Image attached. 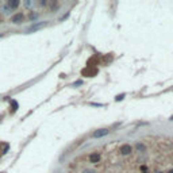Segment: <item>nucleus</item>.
<instances>
[{"mask_svg": "<svg viewBox=\"0 0 173 173\" xmlns=\"http://www.w3.org/2000/svg\"><path fill=\"white\" fill-rule=\"evenodd\" d=\"M26 21V15L23 12H18L15 14V15L11 16L10 19V23H12V24H21V23H23Z\"/></svg>", "mask_w": 173, "mask_h": 173, "instance_id": "obj_1", "label": "nucleus"}, {"mask_svg": "<svg viewBox=\"0 0 173 173\" xmlns=\"http://www.w3.org/2000/svg\"><path fill=\"white\" fill-rule=\"evenodd\" d=\"M119 153L122 155H130L132 153V146L130 143H123L119 146Z\"/></svg>", "mask_w": 173, "mask_h": 173, "instance_id": "obj_2", "label": "nucleus"}, {"mask_svg": "<svg viewBox=\"0 0 173 173\" xmlns=\"http://www.w3.org/2000/svg\"><path fill=\"white\" fill-rule=\"evenodd\" d=\"M88 161L91 164H97L100 161V154L97 152H93V153H91V154L88 155Z\"/></svg>", "mask_w": 173, "mask_h": 173, "instance_id": "obj_3", "label": "nucleus"}, {"mask_svg": "<svg viewBox=\"0 0 173 173\" xmlns=\"http://www.w3.org/2000/svg\"><path fill=\"white\" fill-rule=\"evenodd\" d=\"M107 134H109V130L108 129H100V130H97V131H95L93 134H92V137L100 138V137H104V135H107Z\"/></svg>", "mask_w": 173, "mask_h": 173, "instance_id": "obj_4", "label": "nucleus"}, {"mask_svg": "<svg viewBox=\"0 0 173 173\" xmlns=\"http://www.w3.org/2000/svg\"><path fill=\"white\" fill-rule=\"evenodd\" d=\"M19 4H21V3H19L18 0H8L7 2V7L10 8L11 11H15L16 8L19 7Z\"/></svg>", "mask_w": 173, "mask_h": 173, "instance_id": "obj_5", "label": "nucleus"}, {"mask_svg": "<svg viewBox=\"0 0 173 173\" xmlns=\"http://www.w3.org/2000/svg\"><path fill=\"white\" fill-rule=\"evenodd\" d=\"M135 149H137V152H139V153H145L146 152V146H145V143H135Z\"/></svg>", "mask_w": 173, "mask_h": 173, "instance_id": "obj_6", "label": "nucleus"}, {"mask_svg": "<svg viewBox=\"0 0 173 173\" xmlns=\"http://www.w3.org/2000/svg\"><path fill=\"white\" fill-rule=\"evenodd\" d=\"M46 23L45 22H41V23H35L34 26H31L30 28H28V31H34V30H38V28H41V27H43Z\"/></svg>", "mask_w": 173, "mask_h": 173, "instance_id": "obj_7", "label": "nucleus"}, {"mask_svg": "<svg viewBox=\"0 0 173 173\" xmlns=\"http://www.w3.org/2000/svg\"><path fill=\"white\" fill-rule=\"evenodd\" d=\"M2 11H3V12H4V14H10V12H11V10L7 7V4H5V5H3V7H2Z\"/></svg>", "mask_w": 173, "mask_h": 173, "instance_id": "obj_8", "label": "nucleus"}, {"mask_svg": "<svg viewBox=\"0 0 173 173\" xmlns=\"http://www.w3.org/2000/svg\"><path fill=\"white\" fill-rule=\"evenodd\" d=\"M38 18V14H31L30 16H28V19H30V21H34V19H37Z\"/></svg>", "mask_w": 173, "mask_h": 173, "instance_id": "obj_9", "label": "nucleus"}, {"mask_svg": "<svg viewBox=\"0 0 173 173\" xmlns=\"http://www.w3.org/2000/svg\"><path fill=\"white\" fill-rule=\"evenodd\" d=\"M123 97H125V95H120V96H119V95H118V96H116V99H115V100H116V102H119V100H122Z\"/></svg>", "mask_w": 173, "mask_h": 173, "instance_id": "obj_10", "label": "nucleus"}, {"mask_svg": "<svg viewBox=\"0 0 173 173\" xmlns=\"http://www.w3.org/2000/svg\"><path fill=\"white\" fill-rule=\"evenodd\" d=\"M84 173H95L93 171H84Z\"/></svg>", "mask_w": 173, "mask_h": 173, "instance_id": "obj_11", "label": "nucleus"}, {"mask_svg": "<svg viewBox=\"0 0 173 173\" xmlns=\"http://www.w3.org/2000/svg\"><path fill=\"white\" fill-rule=\"evenodd\" d=\"M166 173H173V169H171V171H168Z\"/></svg>", "mask_w": 173, "mask_h": 173, "instance_id": "obj_12", "label": "nucleus"}, {"mask_svg": "<svg viewBox=\"0 0 173 173\" xmlns=\"http://www.w3.org/2000/svg\"><path fill=\"white\" fill-rule=\"evenodd\" d=\"M3 22V18H2V16H0V23H2Z\"/></svg>", "mask_w": 173, "mask_h": 173, "instance_id": "obj_13", "label": "nucleus"}, {"mask_svg": "<svg viewBox=\"0 0 173 173\" xmlns=\"http://www.w3.org/2000/svg\"><path fill=\"white\" fill-rule=\"evenodd\" d=\"M154 173H162V172H161V171H157V172H154Z\"/></svg>", "mask_w": 173, "mask_h": 173, "instance_id": "obj_14", "label": "nucleus"}, {"mask_svg": "<svg viewBox=\"0 0 173 173\" xmlns=\"http://www.w3.org/2000/svg\"><path fill=\"white\" fill-rule=\"evenodd\" d=\"M171 120H173V116H171Z\"/></svg>", "mask_w": 173, "mask_h": 173, "instance_id": "obj_15", "label": "nucleus"}]
</instances>
